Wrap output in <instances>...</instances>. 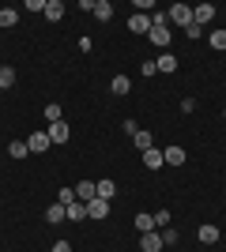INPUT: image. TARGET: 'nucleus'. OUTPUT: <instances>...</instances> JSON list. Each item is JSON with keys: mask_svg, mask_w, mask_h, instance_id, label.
<instances>
[{"mask_svg": "<svg viewBox=\"0 0 226 252\" xmlns=\"http://www.w3.org/2000/svg\"><path fill=\"white\" fill-rule=\"evenodd\" d=\"M211 19H215V4H200V8H193V23H196V27H207Z\"/></svg>", "mask_w": 226, "mask_h": 252, "instance_id": "nucleus-6", "label": "nucleus"}, {"mask_svg": "<svg viewBox=\"0 0 226 252\" xmlns=\"http://www.w3.org/2000/svg\"><path fill=\"white\" fill-rule=\"evenodd\" d=\"M166 15H170L173 27H189V23H193V8H189V4H173Z\"/></svg>", "mask_w": 226, "mask_h": 252, "instance_id": "nucleus-1", "label": "nucleus"}, {"mask_svg": "<svg viewBox=\"0 0 226 252\" xmlns=\"http://www.w3.org/2000/svg\"><path fill=\"white\" fill-rule=\"evenodd\" d=\"M57 203H65V207L75 203V189H61V192H57Z\"/></svg>", "mask_w": 226, "mask_h": 252, "instance_id": "nucleus-28", "label": "nucleus"}, {"mask_svg": "<svg viewBox=\"0 0 226 252\" xmlns=\"http://www.w3.org/2000/svg\"><path fill=\"white\" fill-rule=\"evenodd\" d=\"M185 34H189V38H204V27H196V23H189V27H185Z\"/></svg>", "mask_w": 226, "mask_h": 252, "instance_id": "nucleus-30", "label": "nucleus"}, {"mask_svg": "<svg viewBox=\"0 0 226 252\" xmlns=\"http://www.w3.org/2000/svg\"><path fill=\"white\" fill-rule=\"evenodd\" d=\"M98 196V181H79V185H75V200L79 203H91Z\"/></svg>", "mask_w": 226, "mask_h": 252, "instance_id": "nucleus-4", "label": "nucleus"}, {"mask_svg": "<svg viewBox=\"0 0 226 252\" xmlns=\"http://www.w3.org/2000/svg\"><path fill=\"white\" fill-rule=\"evenodd\" d=\"M8 87H15V68H0V91H8Z\"/></svg>", "mask_w": 226, "mask_h": 252, "instance_id": "nucleus-23", "label": "nucleus"}, {"mask_svg": "<svg viewBox=\"0 0 226 252\" xmlns=\"http://www.w3.org/2000/svg\"><path fill=\"white\" fill-rule=\"evenodd\" d=\"M151 45H162V49H166V45H170V27H151Z\"/></svg>", "mask_w": 226, "mask_h": 252, "instance_id": "nucleus-13", "label": "nucleus"}, {"mask_svg": "<svg viewBox=\"0 0 226 252\" xmlns=\"http://www.w3.org/2000/svg\"><path fill=\"white\" fill-rule=\"evenodd\" d=\"M8 155H11V158H27V155H31V147H27V139H15V143L8 147Z\"/></svg>", "mask_w": 226, "mask_h": 252, "instance_id": "nucleus-24", "label": "nucleus"}, {"mask_svg": "<svg viewBox=\"0 0 226 252\" xmlns=\"http://www.w3.org/2000/svg\"><path fill=\"white\" fill-rule=\"evenodd\" d=\"M155 64H159V72H177V57H173L170 49L162 53V57H159V61H155Z\"/></svg>", "mask_w": 226, "mask_h": 252, "instance_id": "nucleus-20", "label": "nucleus"}, {"mask_svg": "<svg viewBox=\"0 0 226 252\" xmlns=\"http://www.w3.org/2000/svg\"><path fill=\"white\" fill-rule=\"evenodd\" d=\"M181 113H196V98H185V102H181Z\"/></svg>", "mask_w": 226, "mask_h": 252, "instance_id": "nucleus-33", "label": "nucleus"}, {"mask_svg": "<svg viewBox=\"0 0 226 252\" xmlns=\"http://www.w3.org/2000/svg\"><path fill=\"white\" fill-rule=\"evenodd\" d=\"M113 196H117V185H113V181H98V200H113Z\"/></svg>", "mask_w": 226, "mask_h": 252, "instance_id": "nucleus-22", "label": "nucleus"}, {"mask_svg": "<svg viewBox=\"0 0 226 252\" xmlns=\"http://www.w3.org/2000/svg\"><path fill=\"white\" fill-rule=\"evenodd\" d=\"M155 226H159V230H162V226H170V211H166V207L155 211Z\"/></svg>", "mask_w": 226, "mask_h": 252, "instance_id": "nucleus-29", "label": "nucleus"}, {"mask_svg": "<svg viewBox=\"0 0 226 252\" xmlns=\"http://www.w3.org/2000/svg\"><path fill=\"white\" fill-rule=\"evenodd\" d=\"M42 15L49 23H61V19H65V4H61V0H45V11H42Z\"/></svg>", "mask_w": 226, "mask_h": 252, "instance_id": "nucleus-10", "label": "nucleus"}, {"mask_svg": "<svg viewBox=\"0 0 226 252\" xmlns=\"http://www.w3.org/2000/svg\"><path fill=\"white\" fill-rule=\"evenodd\" d=\"M19 23V11L15 8H0V31H8V27H15Z\"/></svg>", "mask_w": 226, "mask_h": 252, "instance_id": "nucleus-19", "label": "nucleus"}, {"mask_svg": "<svg viewBox=\"0 0 226 252\" xmlns=\"http://www.w3.org/2000/svg\"><path fill=\"white\" fill-rule=\"evenodd\" d=\"M223 117H226V109H223Z\"/></svg>", "mask_w": 226, "mask_h": 252, "instance_id": "nucleus-35", "label": "nucleus"}, {"mask_svg": "<svg viewBox=\"0 0 226 252\" xmlns=\"http://www.w3.org/2000/svg\"><path fill=\"white\" fill-rule=\"evenodd\" d=\"M91 15H95L98 23H109L113 19V4H109V0H95V11H91Z\"/></svg>", "mask_w": 226, "mask_h": 252, "instance_id": "nucleus-11", "label": "nucleus"}, {"mask_svg": "<svg viewBox=\"0 0 226 252\" xmlns=\"http://www.w3.org/2000/svg\"><path fill=\"white\" fill-rule=\"evenodd\" d=\"M162 158H166V166H185V147H177V143H170V147L162 151Z\"/></svg>", "mask_w": 226, "mask_h": 252, "instance_id": "nucleus-9", "label": "nucleus"}, {"mask_svg": "<svg viewBox=\"0 0 226 252\" xmlns=\"http://www.w3.org/2000/svg\"><path fill=\"white\" fill-rule=\"evenodd\" d=\"M109 91H113L117 98H125V94L132 91V79H129V75H113V83H109Z\"/></svg>", "mask_w": 226, "mask_h": 252, "instance_id": "nucleus-14", "label": "nucleus"}, {"mask_svg": "<svg viewBox=\"0 0 226 252\" xmlns=\"http://www.w3.org/2000/svg\"><path fill=\"white\" fill-rule=\"evenodd\" d=\"M27 147H31V155H42V151H49L53 143H49V132H34L31 139H27Z\"/></svg>", "mask_w": 226, "mask_h": 252, "instance_id": "nucleus-5", "label": "nucleus"}, {"mask_svg": "<svg viewBox=\"0 0 226 252\" xmlns=\"http://www.w3.org/2000/svg\"><path fill=\"white\" fill-rule=\"evenodd\" d=\"M53 252H72V245H68V241H57V245H53Z\"/></svg>", "mask_w": 226, "mask_h": 252, "instance_id": "nucleus-34", "label": "nucleus"}, {"mask_svg": "<svg viewBox=\"0 0 226 252\" xmlns=\"http://www.w3.org/2000/svg\"><path fill=\"white\" fill-rule=\"evenodd\" d=\"M27 11H45V0H27Z\"/></svg>", "mask_w": 226, "mask_h": 252, "instance_id": "nucleus-31", "label": "nucleus"}, {"mask_svg": "<svg viewBox=\"0 0 226 252\" xmlns=\"http://www.w3.org/2000/svg\"><path fill=\"white\" fill-rule=\"evenodd\" d=\"M68 222H83L87 219V203H79V200H75V203H68Z\"/></svg>", "mask_w": 226, "mask_h": 252, "instance_id": "nucleus-18", "label": "nucleus"}, {"mask_svg": "<svg viewBox=\"0 0 226 252\" xmlns=\"http://www.w3.org/2000/svg\"><path fill=\"white\" fill-rule=\"evenodd\" d=\"M106 215H109V203H106V200H98V196H95V200L87 203V219L102 222V219H106Z\"/></svg>", "mask_w": 226, "mask_h": 252, "instance_id": "nucleus-8", "label": "nucleus"}, {"mask_svg": "<svg viewBox=\"0 0 226 252\" xmlns=\"http://www.w3.org/2000/svg\"><path fill=\"white\" fill-rule=\"evenodd\" d=\"M129 31H132V34H151V15L132 11V15H129Z\"/></svg>", "mask_w": 226, "mask_h": 252, "instance_id": "nucleus-3", "label": "nucleus"}, {"mask_svg": "<svg viewBox=\"0 0 226 252\" xmlns=\"http://www.w3.org/2000/svg\"><path fill=\"white\" fill-rule=\"evenodd\" d=\"M132 143H136V147H140V151H151V147H155V136H151V132H143V128H140V132L132 136Z\"/></svg>", "mask_w": 226, "mask_h": 252, "instance_id": "nucleus-21", "label": "nucleus"}, {"mask_svg": "<svg viewBox=\"0 0 226 252\" xmlns=\"http://www.w3.org/2000/svg\"><path fill=\"white\" fill-rule=\"evenodd\" d=\"M68 219V211H65V203H53V207L45 211V222H53V226H61V222Z\"/></svg>", "mask_w": 226, "mask_h": 252, "instance_id": "nucleus-16", "label": "nucleus"}, {"mask_svg": "<svg viewBox=\"0 0 226 252\" xmlns=\"http://www.w3.org/2000/svg\"><path fill=\"white\" fill-rule=\"evenodd\" d=\"M68 136H72L68 121H57V125H49V143H68Z\"/></svg>", "mask_w": 226, "mask_h": 252, "instance_id": "nucleus-7", "label": "nucleus"}, {"mask_svg": "<svg viewBox=\"0 0 226 252\" xmlns=\"http://www.w3.org/2000/svg\"><path fill=\"white\" fill-rule=\"evenodd\" d=\"M143 166H147V169H162V166H166V158H162V151H159V147L143 151Z\"/></svg>", "mask_w": 226, "mask_h": 252, "instance_id": "nucleus-12", "label": "nucleus"}, {"mask_svg": "<svg viewBox=\"0 0 226 252\" xmlns=\"http://www.w3.org/2000/svg\"><path fill=\"white\" fill-rule=\"evenodd\" d=\"M166 245H162V233L151 230V233H140V252H162Z\"/></svg>", "mask_w": 226, "mask_h": 252, "instance_id": "nucleus-2", "label": "nucleus"}, {"mask_svg": "<svg viewBox=\"0 0 226 252\" xmlns=\"http://www.w3.org/2000/svg\"><path fill=\"white\" fill-rule=\"evenodd\" d=\"M207 45L223 53V49H226V31H215V34H211V38H207Z\"/></svg>", "mask_w": 226, "mask_h": 252, "instance_id": "nucleus-26", "label": "nucleus"}, {"mask_svg": "<svg viewBox=\"0 0 226 252\" xmlns=\"http://www.w3.org/2000/svg\"><path fill=\"white\" fill-rule=\"evenodd\" d=\"M45 121H49V125L65 121V117H61V105H57V102H49V105H45Z\"/></svg>", "mask_w": 226, "mask_h": 252, "instance_id": "nucleus-27", "label": "nucleus"}, {"mask_svg": "<svg viewBox=\"0 0 226 252\" xmlns=\"http://www.w3.org/2000/svg\"><path fill=\"white\" fill-rule=\"evenodd\" d=\"M162 245H177V237H181V233H177V226H162Z\"/></svg>", "mask_w": 226, "mask_h": 252, "instance_id": "nucleus-25", "label": "nucleus"}, {"mask_svg": "<svg viewBox=\"0 0 226 252\" xmlns=\"http://www.w3.org/2000/svg\"><path fill=\"white\" fill-rule=\"evenodd\" d=\"M143 75H159V64H155V61H143Z\"/></svg>", "mask_w": 226, "mask_h": 252, "instance_id": "nucleus-32", "label": "nucleus"}, {"mask_svg": "<svg viewBox=\"0 0 226 252\" xmlns=\"http://www.w3.org/2000/svg\"><path fill=\"white\" fill-rule=\"evenodd\" d=\"M219 237H223V233H219L215 222H204V226H200V241H204V245H215Z\"/></svg>", "mask_w": 226, "mask_h": 252, "instance_id": "nucleus-15", "label": "nucleus"}, {"mask_svg": "<svg viewBox=\"0 0 226 252\" xmlns=\"http://www.w3.org/2000/svg\"><path fill=\"white\" fill-rule=\"evenodd\" d=\"M136 230H140V233H151V230H159V226H155V215L140 211V215H136Z\"/></svg>", "mask_w": 226, "mask_h": 252, "instance_id": "nucleus-17", "label": "nucleus"}]
</instances>
